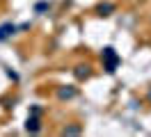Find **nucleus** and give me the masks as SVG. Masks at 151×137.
Segmentation results:
<instances>
[{"mask_svg": "<svg viewBox=\"0 0 151 137\" xmlns=\"http://www.w3.org/2000/svg\"><path fill=\"white\" fill-rule=\"evenodd\" d=\"M14 32H16V27L12 25V23H5V25H0V41H2V39H7V37H12Z\"/></svg>", "mask_w": 151, "mask_h": 137, "instance_id": "nucleus-2", "label": "nucleus"}, {"mask_svg": "<svg viewBox=\"0 0 151 137\" xmlns=\"http://www.w3.org/2000/svg\"><path fill=\"white\" fill-rule=\"evenodd\" d=\"M80 128H64V135H78Z\"/></svg>", "mask_w": 151, "mask_h": 137, "instance_id": "nucleus-6", "label": "nucleus"}, {"mask_svg": "<svg viewBox=\"0 0 151 137\" xmlns=\"http://www.w3.org/2000/svg\"><path fill=\"white\" fill-rule=\"evenodd\" d=\"M103 60H105V71L112 73L117 69V64H119V55L114 53V48H105L103 50Z\"/></svg>", "mask_w": 151, "mask_h": 137, "instance_id": "nucleus-1", "label": "nucleus"}, {"mask_svg": "<svg viewBox=\"0 0 151 137\" xmlns=\"http://www.w3.org/2000/svg\"><path fill=\"white\" fill-rule=\"evenodd\" d=\"M28 130H32V133H37V130H39V121H37V119H28Z\"/></svg>", "mask_w": 151, "mask_h": 137, "instance_id": "nucleus-3", "label": "nucleus"}, {"mask_svg": "<svg viewBox=\"0 0 151 137\" xmlns=\"http://www.w3.org/2000/svg\"><path fill=\"white\" fill-rule=\"evenodd\" d=\"M112 5H101V7H99V11H101V16H108V14H110V11H112Z\"/></svg>", "mask_w": 151, "mask_h": 137, "instance_id": "nucleus-4", "label": "nucleus"}, {"mask_svg": "<svg viewBox=\"0 0 151 137\" xmlns=\"http://www.w3.org/2000/svg\"><path fill=\"white\" fill-rule=\"evenodd\" d=\"M76 94V89H60V98H71Z\"/></svg>", "mask_w": 151, "mask_h": 137, "instance_id": "nucleus-5", "label": "nucleus"}]
</instances>
